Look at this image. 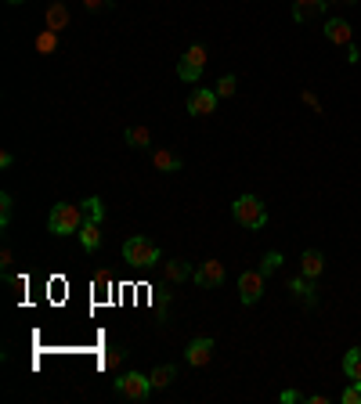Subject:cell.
<instances>
[{"label":"cell","instance_id":"14","mask_svg":"<svg viewBox=\"0 0 361 404\" xmlns=\"http://www.w3.org/2000/svg\"><path fill=\"white\" fill-rule=\"evenodd\" d=\"M80 246L87 253H98L101 246V220H84V228H80Z\"/></svg>","mask_w":361,"mask_h":404},{"label":"cell","instance_id":"3","mask_svg":"<svg viewBox=\"0 0 361 404\" xmlns=\"http://www.w3.org/2000/svg\"><path fill=\"white\" fill-rule=\"evenodd\" d=\"M231 213H235V220L242 224V228H249V231H257V228H264L268 224V209H264V202L257 199V195H239L231 202Z\"/></svg>","mask_w":361,"mask_h":404},{"label":"cell","instance_id":"10","mask_svg":"<svg viewBox=\"0 0 361 404\" xmlns=\"http://www.w3.org/2000/svg\"><path fill=\"white\" fill-rule=\"evenodd\" d=\"M43 22H47V29H55V33H61V29H69V22H72V11H69L66 0H51V4H47V11H43Z\"/></svg>","mask_w":361,"mask_h":404},{"label":"cell","instance_id":"7","mask_svg":"<svg viewBox=\"0 0 361 404\" xmlns=\"http://www.w3.org/2000/svg\"><path fill=\"white\" fill-rule=\"evenodd\" d=\"M213 350H217V343H213L210 336H195L192 343L184 347V361L192 365V368H206L213 361Z\"/></svg>","mask_w":361,"mask_h":404},{"label":"cell","instance_id":"27","mask_svg":"<svg viewBox=\"0 0 361 404\" xmlns=\"http://www.w3.org/2000/svg\"><path fill=\"white\" fill-rule=\"evenodd\" d=\"M340 401H343V404H361V383H351L347 390L340 394Z\"/></svg>","mask_w":361,"mask_h":404},{"label":"cell","instance_id":"33","mask_svg":"<svg viewBox=\"0 0 361 404\" xmlns=\"http://www.w3.org/2000/svg\"><path fill=\"white\" fill-rule=\"evenodd\" d=\"M8 282H11L14 289H19V293H22V289L29 285V278H26V274H11V271H8Z\"/></svg>","mask_w":361,"mask_h":404},{"label":"cell","instance_id":"6","mask_svg":"<svg viewBox=\"0 0 361 404\" xmlns=\"http://www.w3.org/2000/svg\"><path fill=\"white\" fill-rule=\"evenodd\" d=\"M264 282H268V274H264L260 267H257V271H242V274H239V300H242L246 307L260 303V296H264Z\"/></svg>","mask_w":361,"mask_h":404},{"label":"cell","instance_id":"1","mask_svg":"<svg viewBox=\"0 0 361 404\" xmlns=\"http://www.w3.org/2000/svg\"><path fill=\"white\" fill-rule=\"evenodd\" d=\"M84 206H76V202H58L51 209V217H47V231L51 235H80L84 228Z\"/></svg>","mask_w":361,"mask_h":404},{"label":"cell","instance_id":"4","mask_svg":"<svg viewBox=\"0 0 361 404\" xmlns=\"http://www.w3.org/2000/svg\"><path fill=\"white\" fill-rule=\"evenodd\" d=\"M113 386H116V394H119V397L137 401V404L152 394V379L145 376V372H119Z\"/></svg>","mask_w":361,"mask_h":404},{"label":"cell","instance_id":"34","mask_svg":"<svg viewBox=\"0 0 361 404\" xmlns=\"http://www.w3.org/2000/svg\"><path fill=\"white\" fill-rule=\"evenodd\" d=\"M347 61H351V66H358V61H361V51H358V44H351V47H347Z\"/></svg>","mask_w":361,"mask_h":404},{"label":"cell","instance_id":"16","mask_svg":"<svg viewBox=\"0 0 361 404\" xmlns=\"http://www.w3.org/2000/svg\"><path fill=\"white\" fill-rule=\"evenodd\" d=\"M192 264H188V260H166V267H163V278L166 282H174V285H181V282H188V278H192Z\"/></svg>","mask_w":361,"mask_h":404},{"label":"cell","instance_id":"26","mask_svg":"<svg viewBox=\"0 0 361 404\" xmlns=\"http://www.w3.org/2000/svg\"><path fill=\"white\" fill-rule=\"evenodd\" d=\"M123 358H127V350H123V347H113V350L105 354V368H108V372H116Z\"/></svg>","mask_w":361,"mask_h":404},{"label":"cell","instance_id":"20","mask_svg":"<svg viewBox=\"0 0 361 404\" xmlns=\"http://www.w3.org/2000/svg\"><path fill=\"white\" fill-rule=\"evenodd\" d=\"M343 376L351 383H361V347H351L343 354Z\"/></svg>","mask_w":361,"mask_h":404},{"label":"cell","instance_id":"12","mask_svg":"<svg viewBox=\"0 0 361 404\" xmlns=\"http://www.w3.org/2000/svg\"><path fill=\"white\" fill-rule=\"evenodd\" d=\"M289 293L300 300L304 307H315L318 303V293H315V278H307V274H296V278L289 282Z\"/></svg>","mask_w":361,"mask_h":404},{"label":"cell","instance_id":"11","mask_svg":"<svg viewBox=\"0 0 361 404\" xmlns=\"http://www.w3.org/2000/svg\"><path fill=\"white\" fill-rule=\"evenodd\" d=\"M325 40L336 44V47H351V44H354V29H351V22L329 19V22H325Z\"/></svg>","mask_w":361,"mask_h":404},{"label":"cell","instance_id":"23","mask_svg":"<svg viewBox=\"0 0 361 404\" xmlns=\"http://www.w3.org/2000/svg\"><path fill=\"white\" fill-rule=\"evenodd\" d=\"M213 90L221 94V98H231V94L239 90V79H235V76L228 73V76H221V79H217V87H213Z\"/></svg>","mask_w":361,"mask_h":404},{"label":"cell","instance_id":"25","mask_svg":"<svg viewBox=\"0 0 361 404\" xmlns=\"http://www.w3.org/2000/svg\"><path fill=\"white\" fill-rule=\"evenodd\" d=\"M282 260H286L282 253H264V256H260V271H264V274H271V271H278V267H282Z\"/></svg>","mask_w":361,"mask_h":404},{"label":"cell","instance_id":"37","mask_svg":"<svg viewBox=\"0 0 361 404\" xmlns=\"http://www.w3.org/2000/svg\"><path fill=\"white\" fill-rule=\"evenodd\" d=\"M8 4H22V0H8Z\"/></svg>","mask_w":361,"mask_h":404},{"label":"cell","instance_id":"21","mask_svg":"<svg viewBox=\"0 0 361 404\" xmlns=\"http://www.w3.org/2000/svg\"><path fill=\"white\" fill-rule=\"evenodd\" d=\"M33 51H37V55H55V51H58V33H55V29H43V33H37Z\"/></svg>","mask_w":361,"mask_h":404},{"label":"cell","instance_id":"22","mask_svg":"<svg viewBox=\"0 0 361 404\" xmlns=\"http://www.w3.org/2000/svg\"><path fill=\"white\" fill-rule=\"evenodd\" d=\"M80 206H84V217H87V220H105V202H101L98 195L84 199Z\"/></svg>","mask_w":361,"mask_h":404},{"label":"cell","instance_id":"29","mask_svg":"<svg viewBox=\"0 0 361 404\" xmlns=\"http://www.w3.org/2000/svg\"><path fill=\"white\" fill-rule=\"evenodd\" d=\"M300 98H304V105H311V108H315V112H318V116H322V112H325V108H322V102H318V94H315V90H300Z\"/></svg>","mask_w":361,"mask_h":404},{"label":"cell","instance_id":"2","mask_svg":"<svg viewBox=\"0 0 361 404\" xmlns=\"http://www.w3.org/2000/svg\"><path fill=\"white\" fill-rule=\"evenodd\" d=\"M123 260H127L130 267H152V264H159L163 260V253L159 246H155L152 238H127L123 242Z\"/></svg>","mask_w":361,"mask_h":404},{"label":"cell","instance_id":"19","mask_svg":"<svg viewBox=\"0 0 361 404\" xmlns=\"http://www.w3.org/2000/svg\"><path fill=\"white\" fill-rule=\"evenodd\" d=\"M148 379H152V390H166V386L177 379V368L174 365H155L148 372Z\"/></svg>","mask_w":361,"mask_h":404},{"label":"cell","instance_id":"35","mask_svg":"<svg viewBox=\"0 0 361 404\" xmlns=\"http://www.w3.org/2000/svg\"><path fill=\"white\" fill-rule=\"evenodd\" d=\"M11 163H14V155H11V152H0V166H4V170H8Z\"/></svg>","mask_w":361,"mask_h":404},{"label":"cell","instance_id":"13","mask_svg":"<svg viewBox=\"0 0 361 404\" xmlns=\"http://www.w3.org/2000/svg\"><path fill=\"white\" fill-rule=\"evenodd\" d=\"M329 8V0H293V19L296 22H311Z\"/></svg>","mask_w":361,"mask_h":404},{"label":"cell","instance_id":"17","mask_svg":"<svg viewBox=\"0 0 361 404\" xmlns=\"http://www.w3.org/2000/svg\"><path fill=\"white\" fill-rule=\"evenodd\" d=\"M123 141H127L130 144V148H152V131H148V126H127V131H123Z\"/></svg>","mask_w":361,"mask_h":404},{"label":"cell","instance_id":"5","mask_svg":"<svg viewBox=\"0 0 361 404\" xmlns=\"http://www.w3.org/2000/svg\"><path fill=\"white\" fill-rule=\"evenodd\" d=\"M206 61H210L206 47H202V44H192V47L184 51V58L177 61V76L184 79V84H199V79H202V69H206Z\"/></svg>","mask_w":361,"mask_h":404},{"label":"cell","instance_id":"36","mask_svg":"<svg viewBox=\"0 0 361 404\" xmlns=\"http://www.w3.org/2000/svg\"><path fill=\"white\" fill-rule=\"evenodd\" d=\"M329 4H340V8H354L358 0H329Z\"/></svg>","mask_w":361,"mask_h":404},{"label":"cell","instance_id":"15","mask_svg":"<svg viewBox=\"0 0 361 404\" xmlns=\"http://www.w3.org/2000/svg\"><path fill=\"white\" fill-rule=\"evenodd\" d=\"M322 271H325V256L318 249H304V256H300V274H307V278H318Z\"/></svg>","mask_w":361,"mask_h":404},{"label":"cell","instance_id":"24","mask_svg":"<svg viewBox=\"0 0 361 404\" xmlns=\"http://www.w3.org/2000/svg\"><path fill=\"white\" fill-rule=\"evenodd\" d=\"M11 209H14V199H11V191H4V195H0V228L11 224Z\"/></svg>","mask_w":361,"mask_h":404},{"label":"cell","instance_id":"28","mask_svg":"<svg viewBox=\"0 0 361 404\" xmlns=\"http://www.w3.org/2000/svg\"><path fill=\"white\" fill-rule=\"evenodd\" d=\"M108 285H113V274H108V271H98V274H94V293H98V296H105Z\"/></svg>","mask_w":361,"mask_h":404},{"label":"cell","instance_id":"32","mask_svg":"<svg viewBox=\"0 0 361 404\" xmlns=\"http://www.w3.org/2000/svg\"><path fill=\"white\" fill-rule=\"evenodd\" d=\"M11 264H14V253H11V246H4V249H0V267L11 271Z\"/></svg>","mask_w":361,"mask_h":404},{"label":"cell","instance_id":"18","mask_svg":"<svg viewBox=\"0 0 361 404\" xmlns=\"http://www.w3.org/2000/svg\"><path fill=\"white\" fill-rule=\"evenodd\" d=\"M152 166L163 170V173H174V170H181V155L170 152V148H155L152 152Z\"/></svg>","mask_w":361,"mask_h":404},{"label":"cell","instance_id":"31","mask_svg":"<svg viewBox=\"0 0 361 404\" xmlns=\"http://www.w3.org/2000/svg\"><path fill=\"white\" fill-rule=\"evenodd\" d=\"M278 401H282V404H293V401H307V397H304L300 390H282V394H278Z\"/></svg>","mask_w":361,"mask_h":404},{"label":"cell","instance_id":"30","mask_svg":"<svg viewBox=\"0 0 361 404\" xmlns=\"http://www.w3.org/2000/svg\"><path fill=\"white\" fill-rule=\"evenodd\" d=\"M84 8L87 11H108L113 8V0H84Z\"/></svg>","mask_w":361,"mask_h":404},{"label":"cell","instance_id":"8","mask_svg":"<svg viewBox=\"0 0 361 404\" xmlns=\"http://www.w3.org/2000/svg\"><path fill=\"white\" fill-rule=\"evenodd\" d=\"M224 260H202L195 271H192V278H195V285L199 289H213V285H221L224 282Z\"/></svg>","mask_w":361,"mask_h":404},{"label":"cell","instance_id":"9","mask_svg":"<svg viewBox=\"0 0 361 404\" xmlns=\"http://www.w3.org/2000/svg\"><path fill=\"white\" fill-rule=\"evenodd\" d=\"M217 102H221V94H217V90L195 87L192 98H188V112H192V116H213V112H217Z\"/></svg>","mask_w":361,"mask_h":404}]
</instances>
